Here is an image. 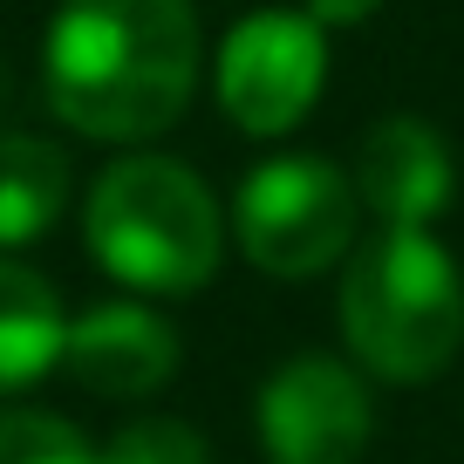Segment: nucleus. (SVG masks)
Wrapping results in <instances>:
<instances>
[{
  "mask_svg": "<svg viewBox=\"0 0 464 464\" xmlns=\"http://www.w3.org/2000/svg\"><path fill=\"white\" fill-rule=\"evenodd\" d=\"M355 212H362V198L334 164L274 158L246 171L239 205H232V232H239V253L253 266L280 280H307L355 246Z\"/></svg>",
  "mask_w": 464,
  "mask_h": 464,
  "instance_id": "4",
  "label": "nucleus"
},
{
  "mask_svg": "<svg viewBox=\"0 0 464 464\" xmlns=\"http://www.w3.org/2000/svg\"><path fill=\"white\" fill-rule=\"evenodd\" d=\"M69 205V158L42 137H0V246H28Z\"/></svg>",
  "mask_w": 464,
  "mask_h": 464,
  "instance_id": "10",
  "label": "nucleus"
},
{
  "mask_svg": "<svg viewBox=\"0 0 464 464\" xmlns=\"http://www.w3.org/2000/svg\"><path fill=\"white\" fill-rule=\"evenodd\" d=\"M342 334L382 382H430L464 342L458 260L417 226H382L342 274Z\"/></svg>",
  "mask_w": 464,
  "mask_h": 464,
  "instance_id": "2",
  "label": "nucleus"
},
{
  "mask_svg": "<svg viewBox=\"0 0 464 464\" xmlns=\"http://www.w3.org/2000/svg\"><path fill=\"white\" fill-rule=\"evenodd\" d=\"M0 464H96V444L55 410H0Z\"/></svg>",
  "mask_w": 464,
  "mask_h": 464,
  "instance_id": "11",
  "label": "nucleus"
},
{
  "mask_svg": "<svg viewBox=\"0 0 464 464\" xmlns=\"http://www.w3.org/2000/svg\"><path fill=\"white\" fill-rule=\"evenodd\" d=\"M355 198L382 218V226H417L430 232V218L450 205L458 171H450V150L430 123L417 116H382L376 130L362 137V158H355Z\"/></svg>",
  "mask_w": 464,
  "mask_h": 464,
  "instance_id": "8",
  "label": "nucleus"
},
{
  "mask_svg": "<svg viewBox=\"0 0 464 464\" xmlns=\"http://www.w3.org/2000/svg\"><path fill=\"white\" fill-rule=\"evenodd\" d=\"M96 464H212L205 437L178 417H137L96 450Z\"/></svg>",
  "mask_w": 464,
  "mask_h": 464,
  "instance_id": "12",
  "label": "nucleus"
},
{
  "mask_svg": "<svg viewBox=\"0 0 464 464\" xmlns=\"http://www.w3.org/2000/svg\"><path fill=\"white\" fill-rule=\"evenodd\" d=\"M62 362H69V376L82 382V390L130 403V396H150V390L171 382L178 334H171V321H158L137 301H102V307H89L82 321H69Z\"/></svg>",
  "mask_w": 464,
  "mask_h": 464,
  "instance_id": "7",
  "label": "nucleus"
},
{
  "mask_svg": "<svg viewBox=\"0 0 464 464\" xmlns=\"http://www.w3.org/2000/svg\"><path fill=\"white\" fill-rule=\"evenodd\" d=\"M62 334L69 321H62L55 287L21 260H0V396L48 376L62 362Z\"/></svg>",
  "mask_w": 464,
  "mask_h": 464,
  "instance_id": "9",
  "label": "nucleus"
},
{
  "mask_svg": "<svg viewBox=\"0 0 464 464\" xmlns=\"http://www.w3.org/2000/svg\"><path fill=\"white\" fill-rule=\"evenodd\" d=\"M42 82L82 137L144 144L171 130L198 89L191 0H69L48 28Z\"/></svg>",
  "mask_w": 464,
  "mask_h": 464,
  "instance_id": "1",
  "label": "nucleus"
},
{
  "mask_svg": "<svg viewBox=\"0 0 464 464\" xmlns=\"http://www.w3.org/2000/svg\"><path fill=\"white\" fill-rule=\"evenodd\" d=\"M218 102L246 137H287L307 110H314L321 82H328V42H321L314 14H287L266 7L246 14L218 42Z\"/></svg>",
  "mask_w": 464,
  "mask_h": 464,
  "instance_id": "5",
  "label": "nucleus"
},
{
  "mask_svg": "<svg viewBox=\"0 0 464 464\" xmlns=\"http://www.w3.org/2000/svg\"><path fill=\"white\" fill-rule=\"evenodd\" d=\"M382 0H307V14L321 21V28H355V21H369Z\"/></svg>",
  "mask_w": 464,
  "mask_h": 464,
  "instance_id": "13",
  "label": "nucleus"
},
{
  "mask_svg": "<svg viewBox=\"0 0 464 464\" xmlns=\"http://www.w3.org/2000/svg\"><path fill=\"white\" fill-rule=\"evenodd\" d=\"M369 390L334 355H294L260 390V437L274 464H355L369 450Z\"/></svg>",
  "mask_w": 464,
  "mask_h": 464,
  "instance_id": "6",
  "label": "nucleus"
},
{
  "mask_svg": "<svg viewBox=\"0 0 464 464\" xmlns=\"http://www.w3.org/2000/svg\"><path fill=\"white\" fill-rule=\"evenodd\" d=\"M89 253L123 287L191 294L218 274V205L205 178L171 158H116L82 205Z\"/></svg>",
  "mask_w": 464,
  "mask_h": 464,
  "instance_id": "3",
  "label": "nucleus"
}]
</instances>
